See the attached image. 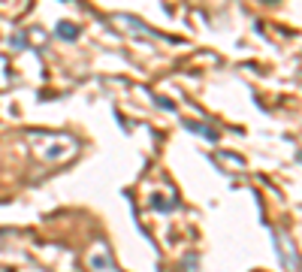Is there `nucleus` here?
Returning <instances> with one entry per match:
<instances>
[{"instance_id": "obj_1", "label": "nucleus", "mask_w": 302, "mask_h": 272, "mask_svg": "<svg viewBox=\"0 0 302 272\" xmlns=\"http://www.w3.org/2000/svg\"><path fill=\"white\" fill-rule=\"evenodd\" d=\"M58 33L64 36V40H76V27H73V24H61Z\"/></svg>"}]
</instances>
